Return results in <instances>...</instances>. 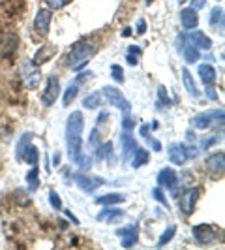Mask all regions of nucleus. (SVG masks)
<instances>
[{
	"mask_svg": "<svg viewBox=\"0 0 225 250\" xmlns=\"http://www.w3.org/2000/svg\"><path fill=\"white\" fill-rule=\"evenodd\" d=\"M21 77H23V83L26 85V88H36L39 79H41L39 66H36L32 61H23L21 62Z\"/></svg>",
	"mask_w": 225,
	"mask_h": 250,
	"instance_id": "obj_5",
	"label": "nucleus"
},
{
	"mask_svg": "<svg viewBox=\"0 0 225 250\" xmlns=\"http://www.w3.org/2000/svg\"><path fill=\"white\" fill-rule=\"evenodd\" d=\"M145 32H147V21L141 19L137 23V34H145Z\"/></svg>",
	"mask_w": 225,
	"mask_h": 250,
	"instance_id": "obj_45",
	"label": "nucleus"
},
{
	"mask_svg": "<svg viewBox=\"0 0 225 250\" xmlns=\"http://www.w3.org/2000/svg\"><path fill=\"white\" fill-rule=\"evenodd\" d=\"M60 164V152H55V160H53V166H58Z\"/></svg>",
	"mask_w": 225,
	"mask_h": 250,
	"instance_id": "obj_50",
	"label": "nucleus"
},
{
	"mask_svg": "<svg viewBox=\"0 0 225 250\" xmlns=\"http://www.w3.org/2000/svg\"><path fill=\"white\" fill-rule=\"evenodd\" d=\"M94 53H96V45H94V43H90V42H77V43L72 45V49L68 51L64 62L68 64L70 68H74L75 64L88 62V59H90Z\"/></svg>",
	"mask_w": 225,
	"mask_h": 250,
	"instance_id": "obj_1",
	"label": "nucleus"
},
{
	"mask_svg": "<svg viewBox=\"0 0 225 250\" xmlns=\"http://www.w3.org/2000/svg\"><path fill=\"white\" fill-rule=\"evenodd\" d=\"M180 23L186 30H195L197 25H199V15H197V10L193 8H184L180 12Z\"/></svg>",
	"mask_w": 225,
	"mask_h": 250,
	"instance_id": "obj_16",
	"label": "nucleus"
},
{
	"mask_svg": "<svg viewBox=\"0 0 225 250\" xmlns=\"http://www.w3.org/2000/svg\"><path fill=\"white\" fill-rule=\"evenodd\" d=\"M49 201H51V205H53V209L62 211V200H60V196H58L56 190H51L49 192Z\"/></svg>",
	"mask_w": 225,
	"mask_h": 250,
	"instance_id": "obj_36",
	"label": "nucleus"
},
{
	"mask_svg": "<svg viewBox=\"0 0 225 250\" xmlns=\"http://www.w3.org/2000/svg\"><path fill=\"white\" fill-rule=\"evenodd\" d=\"M81 102H83V107L85 109H98L101 104H103V94H101V90H94L88 96H85Z\"/></svg>",
	"mask_w": 225,
	"mask_h": 250,
	"instance_id": "obj_21",
	"label": "nucleus"
},
{
	"mask_svg": "<svg viewBox=\"0 0 225 250\" xmlns=\"http://www.w3.org/2000/svg\"><path fill=\"white\" fill-rule=\"evenodd\" d=\"M30 141H32V136H30V134H25V136L19 138V143H17V158H19V160L23 158V152H25L26 147L30 145Z\"/></svg>",
	"mask_w": 225,
	"mask_h": 250,
	"instance_id": "obj_32",
	"label": "nucleus"
},
{
	"mask_svg": "<svg viewBox=\"0 0 225 250\" xmlns=\"http://www.w3.org/2000/svg\"><path fill=\"white\" fill-rule=\"evenodd\" d=\"M90 145H92V147L100 145V134H98V128H94V130L90 132Z\"/></svg>",
	"mask_w": 225,
	"mask_h": 250,
	"instance_id": "obj_40",
	"label": "nucleus"
},
{
	"mask_svg": "<svg viewBox=\"0 0 225 250\" xmlns=\"http://www.w3.org/2000/svg\"><path fill=\"white\" fill-rule=\"evenodd\" d=\"M178 2H180V4H184V2H186V0H178Z\"/></svg>",
	"mask_w": 225,
	"mask_h": 250,
	"instance_id": "obj_53",
	"label": "nucleus"
},
{
	"mask_svg": "<svg viewBox=\"0 0 225 250\" xmlns=\"http://www.w3.org/2000/svg\"><path fill=\"white\" fill-rule=\"evenodd\" d=\"M182 57H184V61H186V64H195L197 61H199V49L195 47V45H191L189 42H188L186 45L182 47Z\"/></svg>",
	"mask_w": 225,
	"mask_h": 250,
	"instance_id": "obj_26",
	"label": "nucleus"
},
{
	"mask_svg": "<svg viewBox=\"0 0 225 250\" xmlns=\"http://www.w3.org/2000/svg\"><path fill=\"white\" fill-rule=\"evenodd\" d=\"M55 53H56V47L47 43V45H43V47H39V49L36 51V57H34L32 62L36 64V66H41V64L49 62L51 59L55 57Z\"/></svg>",
	"mask_w": 225,
	"mask_h": 250,
	"instance_id": "obj_18",
	"label": "nucleus"
},
{
	"mask_svg": "<svg viewBox=\"0 0 225 250\" xmlns=\"http://www.w3.org/2000/svg\"><path fill=\"white\" fill-rule=\"evenodd\" d=\"M206 6V0H191L189 2V8H193V10H203Z\"/></svg>",
	"mask_w": 225,
	"mask_h": 250,
	"instance_id": "obj_44",
	"label": "nucleus"
},
{
	"mask_svg": "<svg viewBox=\"0 0 225 250\" xmlns=\"http://www.w3.org/2000/svg\"><path fill=\"white\" fill-rule=\"evenodd\" d=\"M218 136H212V138H205L199 141V150H206L208 147H212L214 143H218Z\"/></svg>",
	"mask_w": 225,
	"mask_h": 250,
	"instance_id": "obj_37",
	"label": "nucleus"
},
{
	"mask_svg": "<svg viewBox=\"0 0 225 250\" xmlns=\"http://www.w3.org/2000/svg\"><path fill=\"white\" fill-rule=\"evenodd\" d=\"M85 130V117L81 111H74L66 123V136H83Z\"/></svg>",
	"mask_w": 225,
	"mask_h": 250,
	"instance_id": "obj_11",
	"label": "nucleus"
},
{
	"mask_svg": "<svg viewBox=\"0 0 225 250\" xmlns=\"http://www.w3.org/2000/svg\"><path fill=\"white\" fill-rule=\"evenodd\" d=\"M182 81H184V87H186L188 94H189L191 98H199V90H197V87H195L193 77H191V74H189V70H188V68L182 70Z\"/></svg>",
	"mask_w": 225,
	"mask_h": 250,
	"instance_id": "obj_24",
	"label": "nucleus"
},
{
	"mask_svg": "<svg viewBox=\"0 0 225 250\" xmlns=\"http://www.w3.org/2000/svg\"><path fill=\"white\" fill-rule=\"evenodd\" d=\"M128 53H131V55H141V53H143V49H141V47H137V45H130V47H128Z\"/></svg>",
	"mask_w": 225,
	"mask_h": 250,
	"instance_id": "obj_46",
	"label": "nucleus"
},
{
	"mask_svg": "<svg viewBox=\"0 0 225 250\" xmlns=\"http://www.w3.org/2000/svg\"><path fill=\"white\" fill-rule=\"evenodd\" d=\"M208 23L210 26L214 28H220V32H224V8H220V6H216L210 10V15H208Z\"/></svg>",
	"mask_w": 225,
	"mask_h": 250,
	"instance_id": "obj_22",
	"label": "nucleus"
},
{
	"mask_svg": "<svg viewBox=\"0 0 225 250\" xmlns=\"http://www.w3.org/2000/svg\"><path fill=\"white\" fill-rule=\"evenodd\" d=\"M175 233H176V226H169V228L162 233V237L158 239V247H165L171 239L175 237Z\"/></svg>",
	"mask_w": 225,
	"mask_h": 250,
	"instance_id": "obj_33",
	"label": "nucleus"
},
{
	"mask_svg": "<svg viewBox=\"0 0 225 250\" xmlns=\"http://www.w3.org/2000/svg\"><path fill=\"white\" fill-rule=\"evenodd\" d=\"M68 2H70V0H45V4L49 6V10H60Z\"/></svg>",
	"mask_w": 225,
	"mask_h": 250,
	"instance_id": "obj_39",
	"label": "nucleus"
},
{
	"mask_svg": "<svg viewBox=\"0 0 225 250\" xmlns=\"http://www.w3.org/2000/svg\"><path fill=\"white\" fill-rule=\"evenodd\" d=\"M188 43V40H186V34L184 32H180L178 36H176V49L178 51H182V47Z\"/></svg>",
	"mask_w": 225,
	"mask_h": 250,
	"instance_id": "obj_41",
	"label": "nucleus"
},
{
	"mask_svg": "<svg viewBox=\"0 0 225 250\" xmlns=\"http://www.w3.org/2000/svg\"><path fill=\"white\" fill-rule=\"evenodd\" d=\"M126 61H128V64H130V66H135V64H137V59H135L131 53H128V55H126Z\"/></svg>",
	"mask_w": 225,
	"mask_h": 250,
	"instance_id": "obj_47",
	"label": "nucleus"
},
{
	"mask_svg": "<svg viewBox=\"0 0 225 250\" xmlns=\"http://www.w3.org/2000/svg\"><path fill=\"white\" fill-rule=\"evenodd\" d=\"M120 218H124V211L118 209V207H105L100 214H98V220L101 222H118Z\"/></svg>",
	"mask_w": 225,
	"mask_h": 250,
	"instance_id": "obj_19",
	"label": "nucleus"
},
{
	"mask_svg": "<svg viewBox=\"0 0 225 250\" xmlns=\"http://www.w3.org/2000/svg\"><path fill=\"white\" fill-rule=\"evenodd\" d=\"M199 154V149H193L191 145H184V143H171L169 145V160L175 166H182L186 160H191Z\"/></svg>",
	"mask_w": 225,
	"mask_h": 250,
	"instance_id": "obj_2",
	"label": "nucleus"
},
{
	"mask_svg": "<svg viewBox=\"0 0 225 250\" xmlns=\"http://www.w3.org/2000/svg\"><path fill=\"white\" fill-rule=\"evenodd\" d=\"M205 166L206 169L212 173V175H224V169H225V156H224V150H218L210 154L206 160H205Z\"/></svg>",
	"mask_w": 225,
	"mask_h": 250,
	"instance_id": "obj_12",
	"label": "nucleus"
},
{
	"mask_svg": "<svg viewBox=\"0 0 225 250\" xmlns=\"http://www.w3.org/2000/svg\"><path fill=\"white\" fill-rule=\"evenodd\" d=\"M77 94H79V81L75 79L74 83L66 88V92H64V105H70L77 98Z\"/></svg>",
	"mask_w": 225,
	"mask_h": 250,
	"instance_id": "obj_31",
	"label": "nucleus"
},
{
	"mask_svg": "<svg viewBox=\"0 0 225 250\" xmlns=\"http://www.w3.org/2000/svg\"><path fill=\"white\" fill-rule=\"evenodd\" d=\"M205 94L208 96V100H218V92L214 90L212 85H206V88H205Z\"/></svg>",
	"mask_w": 225,
	"mask_h": 250,
	"instance_id": "obj_43",
	"label": "nucleus"
},
{
	"mask_svg": "<svg viewBox=\"0 0 225 250\" xmlns=\"http://www.w3.org/2000/svg\"><path fill=\"white\" fill-rule=\"evenodd\" d=\"M58 94H60V81H58L56 75H49V77H47V87L41 92V104H43L45 107H51V105L56 102Z\"/></svg>",
	"mask_w": 225,
	"mask_h": 250,
	"instance_id": "obj_7",
	"label": "nucleus"
},
{
	"mask_svg": "<svg viewBox=\"0 0 225 250\" xmlns=\"http://www.w3.org/2000/svg\"><path fill=\"white\" fill-rule=\"evenodd\" d=\"M51 19H53V12L47 8H39L34 17V28L39 36H47L51 28Z\"/></svg>",
	"mask_w": 225,
	"mask_h": 250,
	"instance_id": "obj_9",
	"label": "nucleus"
},
{
	"mask_svg": "<svg viewBox=\"0 0 225 250\" xmlns=\"http://www.w3.org/2000/svg\"><path fill=\"white\" fill-rule=\"evenodd\" d=\"M64 214H66V216H70V220H72L74 224H79V218H77L74 213H70V211H64Z\"/></svg>",
	"mask_w": 225,
	"mask_h": 250,
	"instance_id": "obj_49",
	"label": "nucleus"
},
{
	"mask_svg": "<svg viewBox=\"0 0 225 250\" xmlns=\"http://www.w3.org/2000/svg\"><path fill=\"white\" fill-rule=\"evenodd\" d=\"M75 185L81 188L83 192H94V190H98L100 187L105 185V179H101V177H90V175H83V173H79V175H75Z\"/></svg>",
	"mask_w": 225,
	"mask_h": 250,
	"instance_id": "obj_10",
	"label": "nucleus"
},
{
	"mask_svg": "<svg viewBox=\"0 0 225 250\" xmlns=\"http://www.w3.org/2000/svg\"><path fill=\"white\" fill-rule=\"evenodd\" d=\"M156 183H158L160 188L171 190L175 194L176 187H178V173H176L173 167H162L160 173L156 175Z\"/></svg>",
	"mask_w": 225,
	"mask_h": 250,
	"instance_id": "obj_8",
	"label": "nucleus"
},
{
	"mask_svg": "<svg viewBox=\"0 0 225 250\" xmlns=\"http://www.w3.org/2000/svg\"><path fill=\"white\" fill-rule=\"evenodd\" d=\"M191 233H193V237H195L197 243H201V245H210V243H214L218 239L220 229L212 224H197L193 226V231Z\"/></svg>",
	"mask_w": 225,
	"mask_h": 250,
	"instance_id": "obj_6",
	"label": "nucleus"
},
{
	"mask_svg": "<svg viewBox=\"0 0 225 250\" xmlns=\"http://www.w3.org/2000/svg\"><path fill=\"white\" fill-rule=\"evenodd\" d=\"M199 196H201V188H191V190H188L186 194L182 196V200H180V209H182V213L184 214L193 213V209H195V205H197V201H199Z\"/></svg>",
	"mask_w": 225,
	"mask_h": 250,
	"instance_id": "obj_13",
	"label": "nucleus"
},
{
	"mask_svg": "<svg viewBox=\"0 0 225 250\" xmlns=\"http://www.w3.org/2000/svg\"><path fill=\"white\" fill-rule=\"evenodd\" d=\"M122 162H130L131 160V156H133V152L137 149V141L131 138V134L130 132H124L122 134Z\"/></svg>",
	"mask_w": 225,
	"mask_h": 250,
	"instance_id": "obj_17",
	"label": "nucleus"
},
{
	"mask_svg": "<svg viewBox=\"0 0 225 250\" xmlns=\"http://www.w3.org/2000/svg\"><path fill=\"white\" fill-rule=\"evenodd\" d=\"M114 154H112V141H107V143H103V145H100L98 147V150H96V158L98 160H103V158H107L109 160V164H112V158Z\"/></svg>",
	"mask_w": 225,
	"mask_h": 250,
	"instance_id": "obj_29",
	"label": "nucleus"
},
{
	"mask_svg": "<svg viewBox=\"0 0 225 250\" xmlns=\"http://www.w3.org/2000/svg\"><path fill=\"white\" fill-rule=\"evenodd\" d=\"M152 2H154V0H147V6H150V4H152Z\"/></svg>",
	"mask_w": 225,
	"mask_h": 250,
	"instance_id": "obj_52",
	"label": "nucleus"
},
{
	"mask_svg": "<svg viewBox=\"0 0 225 250\" xmlns=\"http://www.w3.org/2000/svg\"><path fill=\"white\" fill-rule=\"evenodd\" d=\"M111 77L116 81V83H124V70H122V66L112 64L111 66Z\"/></svg>",
	"mask_w": 225,
	"mask_h": 250,
	"instance_id": "obj_34",
	"label": "nucleus"
},
{
	"mask_svg": "<svg viewBox=\"0 0 225 250\" xmlns=\"http://www.w3.org/2000/svg\"><path fill=\"white\" fill-rule=\"evenodd\" d=\"M139 134H141V138L145 139L147 143H149L150 147H152V150H156V152H160V150L163 149L162 143L158 141V139L152 138V134H150V126L149 125H143L141 128H139Z\"/></svg>",
	"mask_w": 225,
	"mask_h": 250,
	"instance_id": "obj_23",
	"label": "nucleus"
},
{
	"mask_svg": "<svg viewBox=\"0 0 225 250\" xmlns=\"http://www.w3.org/2000/svg\"><path fill=\"white\" fill-rule=\"evenodd\" d=\"M124 196L122 194H105L96 198V205H103V207H109V205H118V203H124Z\"/></svg>",
	"mask_w": 225,
	"mask_h": 250,
	"instance_id": "obj_25",
	"label": "nucleus"
},
{
	"mask_svg": "<svg viewBox=\"0 0 225 250\" xmlns=\"http://www.w3.org/2000/svg\"><path fill=\"white\" fill-rule=\"evenodd\" d=\"M197 72H199V79L203 81V85H212L214 81H216V68H214L212 64H201L199 68H197Z\"/></svg>",
	"mask_w": 225,
	"mask_h": 250,
	"instance_id": "obj_20",
	"label": "nucleus"
},
{
	"mask_svg": "<svg viewBox=\"0 0 225 250\" xmlns=\"http://www.w3.org/2000/svg\"><path fill=\"white\" fill-rule=\"evenodd\" d=\"M218 121L224 123V109H210V111L199 113L189 123H191L193 128H197V130H206V128H210L212 125H216Z\"/></svg>",
	"mask_w": 225,
	"mask_h": 250,
	"instance_id": "obj_4",
	"label": "nucleus"
},
{
	"mask_svg": "<svg viewBox=\"0 0 225 250\" xmlns=\"http://www.w3.org/2000/svg\"><path fill=\"white\" fill-rule=\"evenodd\" d=\"M189 32L191 34L188 36V40H189L191 45H195L197 49H203V51L212 49V40L206 36L205 32H201V30H189Z\"/></svg>",
	"mask_w": 225,
	"mask_h": 250,
	"instance_id": "obj_15",
	"label": "nucleus"
},
{
	"mask_svg": "<svg viewBox=\"0 0 225 250\" xmlns=\"http://www.w3.org/2000/svg\"><path fill=\"white\" fill-rule=\"evenodd\" d=\"M122 126H124L126 132H131V128H133V121H131V115H124V119H122Z\"/></svg>",
	"mask_w": 225,
	"mask_h": 250,
	"instance_id": "obj_42",
	"label": "nucleus"
},
{
	"mask_svg": "<svg viewBox=\"0 0 225 250\" xmlns=\"http://www.w3.org/2000/svg\"><path fill=\"white\" fill-rule=\"evenodd\" d=\"M116 235H118V237H122V247H124V249H130V247H133V245L137 243L139 229H137V226L135 224L126 226V228L116 229Z\"/></svg>",
	"mask_w": 225,
	"mask_h": 250,
	"instance_id": "obj_14",
	"label": "nucleus"
},
{
	"mask_svg": "<svg viewBox=\"0 0 225 250\" xmlns=\"http://www.w3.org/2000/svg\"><path fill=\"white\" fill-rule=\"evenodd\" d=\"M107 119H109V113H107V111H101L100 113V119L96 121V125H101V123H103V121H107Z\"/></svg>",
	"mask_w": 225,
	"mask_h": 250,
	"instance_id": "obj_48",
	"label": "nucleus"
},
{
	"mask_svg": "<svg viewBox=\"0 0 225 250\" xmlns=\"http://www.w3.org/2000/svg\"><path fill=\"white\" fill-rule=\"evenodd\" d=\"M130 34H131V30H130V28H124V30H122V36H130Z\"/></svg>",
	"mask_w": 225,
	"mask_h": 250,
	"instance_id": "obj_51",
	"label": "nucleus"
},
{
	"mask_svg": "<svg viewBox=\"0 0 225 250\" xmlns=\"http://www.w3.org/2000/svg\"><path fill=\"white\" fill-rule=\"evenodd\" d=\"M23 162L30 164V166H38V160H39V152H38V147L36 145H28L26 150L23 152V158H21Z\"/></svg>",
	"mask_w": 225,
	"mask_h": 250,
	"instance_id": "obj_28",
	"label": "nucleus"
},
{
	"mask_svg": "<svg viewBox=\"0 0 225 250\" xmlns=\"http://www.w3.org/2000/svg\"><path fill=\"white\" fill-rule=\"evenodd\" d=\"M152 196H154V200L156 201H160L163 207H169V205H167V200H165V196H163V190L160 187H156L154 190H152Z\"/></svg>",
	"mask_w": 225,
	"mask_h": 250,
	"instance_id": "obj_38",
	"label": "nucleus"
},
{
	"mask_svg": "<svg viewBox=\"0 0 225 250\" xmlns=\"http://www.w3.org/2000/svg\"><path fill=\"white\" fill-rule=\"evenodd\" d=\"M26 185H28V190H38L39 188V167L38 166H32V169L26 173Z\"/></svg>",
	"mask_w": 225,
	"mask_h": 250,
	"instance_id": "obj_30",
	"label": "nucleus"
},
{
	"mask_svg": "<svg viewBox=\"0 0 225 250\" xmlns=\"http://www.w3.org/2000/svg\"><path fill=\"white\" fill-rule=\"evenodd\" d=\"M101 94L105 96V100L109 102L111 105H114L116 109H120V111L124 113V115H130V113H131V104H130V100L126 98L124 92H122L120 88H116V87H103Z\"/></svg>",
	"mask_w": 225,
	"mask_h": 250,
	"instance_id": "obj_3",
	"label": "nucleus"
},
{
	"mask_svg": "<svg viewBox=\"0 0 225 250\" xmlns=\"http://www.w3.org/2000/svg\"><path fill=\"white\" fill-rule=\"evenodd\" d=\"M149 150L147 149H141V147H137L135 149V152H133V156H131V166L135 167V169H139L141 166H145V164H149Z\"/></svg>",
	"mask_w": 225,
	"mask_h": 250,
	"instance_id": "obj_27",
	"label": "nucleus"
},
{
	"mask_svg": "<svg viewBox=\"0 0 225 250\" xmlns=\"http://www.w3.org/2000/svg\"><path fill=\"white\" fill-rule=\"evenodd\" d=\"M158 104H160V105H171V104H173V100H171V98H169V94H167V90H165V87H163V85H160V87H158Z\"/></svg>",
	"mask_w": 225,
	"mask_h": 250,
	"instance_id": "obj_35",
	"label": "nucleus"
}]
</instances>
